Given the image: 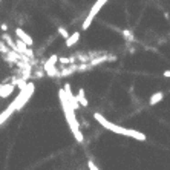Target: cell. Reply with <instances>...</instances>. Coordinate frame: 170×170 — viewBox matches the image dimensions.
<instances>
[{
	"label": "cell",
	"instance_id": "cell-11",
	"mask_svg": "<svg viewBox=\"0 0 170 170\" xmlns=\"http://www.w3.org/2000/svg\"><path fill=\"white\" fill-rule=\"evenodd\" d=\"M45 69H46L47 75H55V74H57V69L54 67V65H51V63H46V65H45Z\"/></svg>",
	"mask_w": 170,
	"mask_h": 170
},
{
	"label": "cell",
	"instance_id": "cell-10",
	"mask_svg": "<svg viewBox=\"0 0 170 170\" xmlns=\"http://www.w3.org/2000/svg\"><path fill=\"white\" fill-rule=\"evenodd\" d=\"M77 100H78V103L80 106H84V107H87V100H86V95H84V91L83 89H80L78 91V95H77Z\"/></svg>",
	"mask_w": 170,
	"mask_h": 170
},
{
	"label": "cell",
	"instance_id": "cell-8",
	"mask_svg": "<svg viewBox=\"0 0 170 170\" xmlns=\"http://www.w3.org/2000/svg\"><path fill=\"white\" fill-rule=\"evenodd\" d=\"M78 39H80V32L77 31V32H74L72 35H69L67 39H66V46L67 47H71V46H74L78 41Z\"/></svg>",
	"mask_w": 170,
	"mask_h": 170
},
{
	"label": "cell",
	"instance_id": "cell-15",
	"mask_svg": "<svg viewBox=\"0 0 170 170\" xmlns=\"http://www.w3.org/2000/svg\"><path fill=\"white\" fill-rule=\"evenodd\" d=\"M87 167H89V170H100V169L94 164V161H87Z\"/></svg>",
	"mask_w": 170,
	"mask_h": 170
},
{
	"label": "cell",
	"instance_id": "cell-13",
	"mask_svg": "<svg viewBox=\"0 0 170 170\" xmlns=\"http://www.w3.org/2000/svg\"><path fill=\"white\" fill-rule=\"evenodd\" d=\"M58 34H60L61 37H63V39H67V37H69V34H67V31L65 29V28H61V26H60V28H58Z\"/></svg>",
	"mask_w": 170,
	"mask_h": 170
},
{
	"label": "cell",
	"instance_id": "cell-4",
	"mask_svg": "<svg viewBox=\"0 0 170 170\" xmlns=\"http://www.w3.org/2000/svg\"><path fill=\"white\" fill-rule=\"evenodd\" d=\"M106 2H109V0H97V2H95V5L92 6V9H91V12L87 14V17L84 19V22H83V26L81 28L86 31L89 26H91V23H92V20L95 19V15H97L98 12H100V9H101L104 5H106Z\"/></svg>",
	"mask_w": 170,
	"mask_h": 170
},
{
	"label": "cell",
	"instance_id": "cell-18",
	"mask_svg": "<svg viewBox=\"0 0 170 170\" xmlns=\"http://www.w3.org/2000/svg\"><path fill=\"white\" fill-rule=\"evenodd\" d=\"M162 77H164V78H170V71H164Z\"/></svg>",
	"mask_w": 170,
	"mask_h": 170
},
{
	"label": "cell",
	"instance_id": "cell-20",
	"mask_svg": "<svg viewBox=\"0 0 170 170\" xmlns=\"http://www.w3.org/2000/svg\"><path fill=\"white\" fill-rule=\"evenodd\" d=\"M0 2H2V0H0Z\"/></svg>",
	"mask_w": 170,
	"mask_h": 170
},
{
	"label": "cell",
	"instance_id": "cell-14",
	"mask_svg": "<svg viewBox=\"0 0 170 170\" xmlns=\"http://www.w3.org/2000/svg\"><path fill=\"white\" fill-rule=\"evenodd\" d=\"M0 52H3V54H8V52H9V47L5 46L3 43H0Z\"/></svg>",
	"mask_w": 170,
	"mask_h": 170
},
{
	"label": "cell",
	"instance_id": "cell-9",
	"mask_svg": "<svg viewBox=\"0 0 170 170\" xmlns=\"http://www.w3.org/2000/svg\"><path fill=\"white\" fill-rule=\"evenodd\" d=\"M14 91V84H6V86L0 87V97H8Z\"/></svg>",
	"mask_w": 170,
	"mask_h": 170
},
{
	"label": "cell",
	"instance_id": "cell-17",
	"mask_svg": "<svg viewBox=\"0 0 170 170\" xmlns=\"http://www.w3.org/2000/svg\"><path fill=\"white\" fill-rule=\"evenodd\" d=\"M55 61H57V55H52V57L49 58V61H47V63H51V65H55Z\"/></svg>",
	"mask_w": 170,
	"mask_h": 170
},
{
	"label": "cell",
	"instance_id": "cell-19",
	"mask_svg": "<svg viewBox=\"0 0 170 170\" xmlns=\"http://www.w3.org/2000/svg\"><path fill=\"white\" fill-rule=\"evenodd\" d=\"M0 28H2V31H6V29H8V26H6V25H5V23H3L2 26H0Z\"/></svg>",
	"mask_w": 170,
	"mask_h": 170
},
{
	"label": "cell",
	"instance_id": "cell-6",
	"mask_svg": "<svg viewBox=\"0 0 170 170\" xmlns=\"http://www.w3.org/2000/svg\"><path fill=\"white\" fill-rule=\"evenodd\" d=\"M14 112H15V109L12 107L11 104H9L8 107L5 109V110H3V112H0V126H2V124H3L5 121H6V120L9 118V116H11V115L14 114Z\"/></svg>",
	"mask_w": 170,
	"mask_h": 170
},
{
	"label": "cell",
	"instance_id": "cell-12",
	"mask_svg": "<svg viewBox=\"0 0 170 170\" xmlns=\"http://www.w3.org/2000/svg\"><path fill=\"white\" fill-rule=\"evenodd\" d=\"M3 39H5V41H6L8 46L11 47L12 51H17V49H15V41H12V40H11V37H9L8 34H3Z\"/></svg>",
	"mask_w": 170,
	"mask_h": 170
},
{
	"label": "cell",
	"instance_id": "cell-16",
	"mask_svg": "<svg viewBox=\"0 0 170 170\" xmlns=\"http://www.w3.org/2000/svg\"><path fill=\"white\" fill-rule=\"evenodd\" d=\"M123 34L127 37V40H134V37L130 35V32H129V31H123Z\"/></svg>",
	"mask_w": 170,
	"mask_h": 170
},
{
	"label": "cell",
	"instance_id": "cell-2",
	"mask_svg": "<svg viewBox=\"0 0 170 170\" xmlns=\"http://www.w3.org/2000/svg\"><path fill=\"white\" fill-rule=\"evenodd\" d=\"M94 118L97 120V123L98 124H101L104 129H107L110 132H114V134L116 135H121V136H129V138H134V140L136 141H146L147 140V136L142 134V132L140 130H134V129H127V127H123V126H118V124H114L112 121H109V120H106L104 116L101 114H98V112H95L94 114Z\"/></svg>",
	"mask_w": 170,
	"mask_h": 170
},
{
	"label": "cell",
	"instance_id": "cell-5",
	"mask_svg": "<svg viewBox=\"0 0 170 170\" xmlns=\"http://www.w3.org/2000/svg\"><path fill=\"white\" fill-rule=\"evenodd\" d=\"M15 35H17V37H19V39L22 40V41H25V43L28 45V46H32V45H34L32 37H31L29 34H26L22 28H17V29H15Z\"/></svg>",
	"mask_w": 170,
	"mask_h": 170
},
{
	"label": "cell",
	"instance_id": "cell-1",
	"mask_svg": "<svg viewBox=\"0 0 170 170\" xmlns=\"http://www.w3.org/2000/svg\"><path fill=\"white\" fill-rule=\"evenodd\" d=\"M58 97H60L61 107H63V112H65L66 121H67V124H69V129H71V132L74 134V136H75V140L78 142H81L83 141V134H81V130H80L78 120H77V116H75V109L72 107L71 103H69L65 89H61V91L58 92Z\"/></svg>",
	"mask_w": 170,
	"mask_h": 170
},
{
	"label": "cell",
	"instance_id": "cell-3",
	"mask_svg": "<svg viewBox=\"0 0 170 170\" xmlns=\"http://www.w3.org/2000/svg\"><path fill=\"white\" fill-rule=\"evenodd\" d=\"M32 94H34V84L32 83H28L23 89H20V94L15 97V100L11 103V106H12L15 110L22 109L23 106L28 103V100L32 97Z\"/></svg>",
	"mask_w": 170,
	"mask_h": 170
},
{
	"label": "cell",
	"instance_id": "cell-7",
	"mask_svg": "<svg viewBox=\"0 0 170 170\" xmlns=\"http://www.w3.org/2000/svg\"><path fill=\"white\" fill-rule=\"evenodd\" d=\"M162 100H164V92H155L150 98H149V104H150V106H155V104H158V103H161Z\"/></svg>",
	"mask_w": 170,
	"mask_h": 170
}]
</instances>
